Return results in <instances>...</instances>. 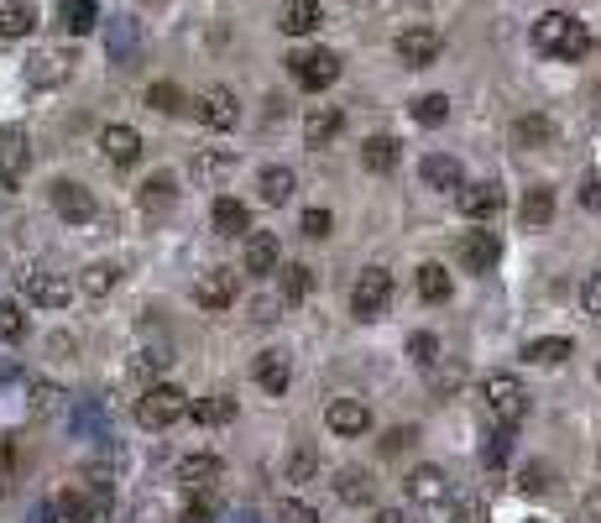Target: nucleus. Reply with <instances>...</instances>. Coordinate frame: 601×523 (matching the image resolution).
I'll list each match as a JSON object with an SVG mask.
<instances>
[{
  "label": "nucleus",
  "instance_id": "obj_1",
  "mask_svg": "<svg viewBox=\"0 0 601 523\" xmlns=\"http://www.w3.org/2000/svg\"><path fill=\"white\" fill-rule=\"evenodd\" d=\"M534 48L549 53V58L575 63V58L591 53V32H586V21H575L570 11H549V16L534 21Z\"/></svg>",
  "mask_w": 601,
  "mask_h": 523
},
{
  "label": "nucleus",
  "instance_id": "obj_2",
  "mask_svg": "<svg viewBox=\"0 0 601 523\" xmlns=\"http://www.w3.org/2000/svg\"><path fill=\"white\" fill-rule=\"evenodd\" d=\"M183 414H189V393L173 388V382H152V388L136 398V424H147V429H168Z\"/></svg>",
  "mask_w": 601,
  "mask_h": 523
},
{
  "label": "nucleus",
  "instance_id": "obj_3",
  "mask_svg": "<svg viewBox=\"0 0 601 523\" xmlns=\"http://www.w3.org/2000/svg\"><path fill=\"white\" fill-rule=\"evenodd\" d=\"M481 398H487V408L497 414V424H507V429H518V424L528 419V393H523V382L507 377V372H492L487 388H481Z\"/></svg>",
  "mask_w": 601,
  "mask_h": 523
},
{
  "label": "nucleus",
  "instance_id": "obj_4",
  "mask_svg": "<svg viewBox=\"0 0 601 523\" xmlns=\"http://www.w3.org/2000/svg\"><path fill=\"white\" fill-rule=\"evenodd\" d=\"M288 74H293L298 89H314V95H319V89H330L340 79V58L330 48H304V53L288 58Z\"/></svg>",
  "mask_w": 601,
  "mask_h": 523
},
{
  "label": "nucleus",
  "instance_id": "obj_5",
  "mask_svg": "<svg viewBox=\"0 0 601 523\" xmlns=\"http://www.w3.org/2000/svg\"><path fill=\"white\" fill-rule=\"evenodd\" d=\"M387 299H392V272L387 267H366L356 278V288H351V314L356 320H377V314L387 309Z\"/></svg>",
  "mask_w": 601,
  "mask_h": 523
},
{
  "label": "nucleus",
  "instance_id": "obj_6",
  "mask_svg": "<svg viewBox=\"0 0 601 523\" xmlns=\"http://www.w3.org/2000/svg\"><path fill=\"white\" fill-rule=\"evenodd\" d=\"M392 53H398V63H403V68H429V63H439L445 42H439V32H434V27H408V32H398Z\"/></svg>",
  "mask_w": 601,
  "mask_h": 523
},
{
  "label": "nucleus",
  "instance_id": "obj_7",
  "mask_svg": "<svg viewBox=\"0 0 601 523\" xmlns=\"http://www.w3.org/2000/svg\"><path fill=\"white\" fill-rule=\"evenodd\" d=\"M194 105V116L204 121V126H215V131H230L241 121V100H236V89H225V84H215V89H204L199 100H189Z\"/></svg>",
  "mask_w": 601,
  "mask_h": 523
},
{
  "label": "nucleus",
  "instance_id": "obj_8",
  "mask_svg": "<svg viewBox=\"0 0 601 523\" xmlns=\"http://www.w3.org/2000/svg\"><path fill=\"white\" fill-rule=\"evenodd\" d=\"M32 168V147L21 126H0V184H21Z\"/></svg>",
  "mask_w": 601,
  "mask_h": 523
},
{
  "label": "nucleus",
  "instance_id": "obj_9",
  "mask_svg": "<svg viewBox=\"0 0 601 523\" xmlns=\"http://www.w3.org/2000/svg\"><path fill=\"white\" fill-rule=\"evenodd\" d=\"M53 210L68 225H89V220H95V194H89L84 184H74V178H58V184H53Z\"/></svg>",
  "mask_w": 601,
  "mask_h": 523
},
{
  "label": "nucleus",
  "instance_id": "obj_10",
  "mask_svg": "<svg viewBox=\"0 0 601 523\" xmlns=\"http://www.w3.org/2000/svg\"><path fill=\"white\" fill-rule=\"evenodd\" d=\"M403 487H408V497H413V503H424V508L450 503V476L439 471V466H413Z\"/></svg>",
  "mask_w": 601,
  "mask_h": 523
},
{
  "label": "nucleus",
  "instance_id": "obj_11",
  "mask_svg": "<svg viewBox=\"0 0 601 523\" xmlns=\"http://www.w3.org/2000/svg\"><path fill=\"white\" fill-rule=\"evenodd\" d=\"M325 424L335 429V435L356 440V435H366V429H372V408H366L361 398H335V403L325 408Z\"/></svg>",
  "mask_w": 601,
  "mask_h": 523
},
{
  "label": "nucleus",
  "instance_id": "obj_12",
  "mask_svg": "<svg viewBox=\"0 0 601 523\" xmlns=\"http://www.w3.org/2000/svg\"><path fill=\"white\" fill-rule=\"evenodd\" d=\"M68 68H74V58H68V53L42 48V53L27 58V84H32V89H53V84L68 79Z\"/></svg>",
  "mask_w": 601,
  "mask_h": 523
},
{
  "label": "nucleus",
  "instance_id": "obj_13",
  "mask_svg": "<svg viewBox=\"0 0 601 523\" xmlns=\"http://www.w3.org/2000/svg\"><path fill=\"white\" fill-rule=\"evenodd\" d=\"M194 304L199 309H230L236 304V272H204V278L194 283Z\"/></svg>",
  "mask_w": 601,
  "mask_h": 523
},
{
  "label": "nucleus",
  "instance_id": "obj_14",
  "mask_svg": "<svg viewBox=\"0 0 601 523\" xmlns=\"http://www.w3.org/2000/svg\"><path fill=\"white\" fill-rule=\"evenodd\" d=\"M53 513H58L63 523H95V518L105 513V497H89V492H79V487H68V492L53 497Z\"/></svg>",
  "mask_w": 601,
  "mask_h": 523
},
{
  "label": "nucleus",
  "instance_id": "obj_15",
  "mask_svg": "<svg viewBox=\"0 0 601 523\" xmlns=\"http://www.w3.org/2000/svg\"><path fill=\"white\" fill-rule=\"evenodd\" d=\"M455 199H460V215H471V220H492L502 210V189L497 184H460Z\"/></svg>",
  "mask_w": 601,
  "mask_h": 523
},
{
  "label": "nucleus",
  "instance_id": "obj_16",
  "mask_svg": "<svg viewBox=\"0 0 601 523\" xmlns=\"http://www.w3.org/2000/svg\"><path fill=\"white\" fill-rule=\"evenodd\" d=\"M100 152L110 157L115 168H131L136 157H142V136H136L131 126H105L100 131Z\"/></svg>",
  "mask_w": 601,
  "mask_h": 523
},
{
  "label": "nucleus",
  "instance_id": "obj_17",
  "mask_svg": "<svg viewBox=\"0 0 601 523\" xmlns=\"http://www.w3.org/2000/svg\"><path fill=\"white\" fill-rule=\"evenodd\" d=\"M21 288H27V299L42 304V309H63L68 304V283L58 272H21Z\"/></svg>",
  "mask_w": 601,
  "mask_h": 523
},
{
  "label": "nucleus",
  "instance_id": "obj_18",
  "mask_svg": "<svg viewBox=\"0 0 601 523\" xmlns=\"http://www.w3.org/2000/svg\"><path fill=\"white\" fill-rule=\"evenodd\" d=\"M136 48H142V32H136V21L131 16H115L110 27H105V53H110V63H131L136 58Z\"/></svg>",
  "mask_w": 601,
  "mask_h": 523
},
{
  "label": "nucleus",
  "instance_id": "obj_19",
  "mask_svg": "<svg viewBox=\"0 0 601 523\" xmlns=\"http://www.w3.org/2000/svg\"><path fill=\"white\" fill-rule=\"evenodd\" d=\"M257 382H262V393L283 398V393H288V382H293V361H288V351H262V356H257Z\"/></svg>",
  "mask_w": 601,
  "mask_h": 523
},
{
  "label": "nucleus",
  "instance_id": "obj_20",
  "mask_svg": "<svg viewBox=\"0 0 601 523\" xmlns=\"http://www.w3.org/2000/svg\"><path fill=\"white\" fill-rule=\"evenodd\" d=\"M419 173H424V184H429V189H439V194L466 184V168H460L450 152H429L424 163H419Z\"/></svg>",
  "mask_w": 601,
  "mask_h": 523
},
{
  "label": "nucleus",
  "instance_id": "obj_21",
  "mask_svg": "<svg viewBox=\"0 0 601 523\" xmlns=\"http://www.w3.org/2000/svg\"><path fill=\"white\" fill-rule=\"evenodd\" d=\"M319 21H325L319 0H288L283 16H277V27H283L288 37H309V32H319Z\"/></svg>",
  "mask_w": 601,
  "mask_h": 523
},
{
  "label": "nucleus",
  "instance_id": "obj_22",
  "mask_svg": "<svg viewBox=\"0 0 601 523\" xmlns=\"http://www.w3.org/2000/svg\"><path fill=\"white\" fill-rule=\"evenodd\" d=\"M340 126H345V116L335 105H314L309 116H304V142L309 147H330L335 136H340Z\"/></svg>",
  "mask_w": 601,
  "mask_h": 523
},
{
  "label": "nucleus",
  "instance_id": "obj_23",
  "mask_svg": "<svg viewBox=\"0 0 601 523\" xmlns=\"http://www.w3.org/2000/svg\"><path fill=\"white\" fill-rule=\"evenodd\" d=\"M460 257H466V267H471V272H487V267H497V257H502V241H497V231H471L466 241H460Z\"/></svg>",
  "mask_w": 601,
  "mask_h": 523
},
{
  "label": "nucleus",
  "instance_id": "obj_24",
  "mask_svg": "<svg viewBox=\"0 0 601 523\" xmlns=\"http://www.w3.org/2000/svg\"><path fill=\"white\" fill-rule=\"evenodd\" d=\"M518 215H523L528 231L549 225V220H554V189H549V184H528V189H523V204H518Z\"/></svg>",
  "mask_w": 601,
  "mask_h": 523
},
{
  "label": "nucleus",
  "instance_id": "obj_25",
  "mask_svg": "<svg viewBox=\"0 0 601 523\" xmlns=\"http://www.w3.org/2000/svg\"><path fill=\"white\" fill-rule=\"evenodd\" d=\"M37 27V6L32 0H0V37L16 42V37H27Z\"/></svg>",
  "mask_w": 601,
  "mask_h": 523
},
{
  "label": "nucleus",
  "instance_id": "obj_26",
  "mask_svg": "<svg viewBox=\"0 0 601 523\" xmlns=\"http://www.w3.org/2000/svg\"><path fill=\"white\" fill-rule=\"evenodd\" d=\"M210 220H215V231H220V236H246V231H251V210H246L241 199H230V194L215 199Z\"/></svg>",
  "mask_w": 601,
  "mask_h": 523
},
{
  "label": "nucleus",
  "instance_id": "obj_27",
  "mask_svg": "<svg viewBox=\"0 0 601 523\" xmlns=\"http://www.w3.org/2000/svg\"><path fill=\"white\" fill-rule=\"evenodd\" d=\"M246 272H257V278L277 272V236L272 231H251L246 236Z\"/></svg>",
  "mask_w": 601,
  "mask_h": 523
},
{
  "label": "nucleus",
  "instance_id": "obj_28",
  "mask_svg": "<svg viewBox=\"0 0 601 523\" xmlns=\"http://www.w3.org/2000/svg\"><path fill=\"white\" fill-rule=\"evenodd\" d=\"M523 356L534 361V367H560V361L575 356V346L565 335H539V340H528V346H523Z\"/></svg>",
  "mask_w": 601,
  "mask_h": 523
},
{
  "label": "nucleus",
  "instance_id": "obj_29",
  "mask_svg": "<svg viewBox=\"0 0 601 523\" xmlns=\"http://www.w3.org/2000/svg\"><path fill=\"white\" fill-rule=\"evenodd\" d=\"M372 476L366 471H356V466H345V471H335V497L340 503H351V508H361V503H372Z\"/></svg>",
  "mask_w": 601,
  "mask_h": 523
},
{
  "label": "nucleus",
  "instance_id": "obj_30",
  "mask_svg": "<svg viewBox=\"0 0 601 523\" xmlns=\"http://www.w3.org/2000/svg\"><path fill=\"white\" fill-rule=\"evenodd\" d=\"M58 21H63V32L84 37V32H95L100 6H95V0H58Z\"/></svg>",
  "mask_w": 601,
  "mask_h": 523
},
{
  "label": "nucleus",
  "instance_id": "obj_31",
  "mask_svg": "<svg viewBox=\"0 0 601 523\" xmlns=\"http://www.w3.org/2000/svg\"><path fill=\"white\" fill-rule=\"evenodd\" d=\"M257 189H262V199H267V204H288V199H293V189H298V173L272 163V168H262Z\"/></svg>",
  "mask_w": 601,
  "mask_h": 523
},
{
  "label": "nucleus",
  "instance_id": "obj_32",
  "mask_svg": "<svg viewBox=\"0 0 601 523\" xmlns=\"http://www.w3.org/2000/svg\"><path fill=\"white\" fill-rule=\"evenodd\" d=\"M549 142H554V126L544 116H518L513 121V147L534 152V147H549Z\"/></svg>",
  "mask_w": 601,
  "mask_h": 523
},
{
  "label": "nucleus",
  "instance_id": "obj_33",
  "mask_svg": "<svg viewBox=\"0 0 601 523\" xmlns=\"http://www.w3.org/2000/svg\"><path fill=\"white\" fill-rule=\"evenodd\" d=\"M361 163L372 173H392V168H398V142H392V136H366V142H361Z\"/></svg>",
  "mask_w": 601,
  "mask_h": 523
},
{
  "label": "nucleus",
  "instance_id": "obj_34",
  "mask_svg": "<svg viewBox=\"0 0 601 523\" xmlns=\"http://www.w3.org/2000/svg\"><path fill=\"white\" fill-rule=\"evenodd\" d=\"M277 288H283L288 304H304L309 293H314V272H309L304 262H288L283 272H277Z\"/></svg>",
  "mask_w": 601,
  "mask_h": 523
},
{
  "label": "nucleus",
  "instance_id": "obj_35",
  "mask_svg": "<svg viewBox=\"0 0 601 523\" xmlns=\"http://www.w3.org/2000/svg\"><path fill=\"white\" fill-rule=\"evenodd\" d=\"M115 283H121V267H115V262H89L84 278H79V288L89 293V299H105Z\"/></svg>",
  "mask_w": 601,
  "mask_h": 523
},
{
  "label": "nucleus",
  "instance_id": "obj_36",
  "mask_svg": "<svg viewBox=\"0 0 601 523\" xmlns=\"http://www.w3.org/2000/svg\"><path fill=\"white\" fill-rule=\"evenodd\" d=\"M136 199H142V210H168V204L178 199V184H173V173H152Z\"/></svg>",
  "mask_w": 601,
  "mask_h": 523
},
{
  "label": "nucleus",
  "instance_id": "obj_37",
  "mask_svg": "<svg viewBox=\"0 0 601 523\" xmlns=\"http://www.w3.org/2000/svg\"><path fill=\"white\" fill-rule=\"evenodd\" d=\"M225 173H236V152H199L194 157V178H199V184H220Z\"/></svg>",
  "mask_w": 601,
  "mask_h": 523
},
{
  "label": "nucleus",
  "instance_id": "obj_38",
  "mask_svg": "<svg viewBox=\"0 0 601 523\" xmlns=\"http://www.w3.org/2000/svg\"><path fill=\"white\" fill-rule=\"evenodd\" d=\"M283 482H319V456L314 450H304V445L288 450L283 456Z\"/></svg>",
  "mask_w": 601,
  "mask_h": 523
},
{
  "label": "nucleus",
  "instance_id": "obj_39",
  "mask_svg": "<svg viewBox=\"0 0 601 523\" xmlns=\"http://www.w3.org/2000/svg\"><path fill=\"white\" fill-rule=\"evenodd\" d=\"M189 414H194L199 424H230V419H236V398H225V393L199 398V403H189Z\"/></svg>",
  "mask_w": 601,
  "mask_h": 523
},
{
  "label": "nucleus",
  "instance_id": "obj_40",
  "mask_svg": "<svg viewBox=\"0 0 601 523\" xmlns=\"http://www.w3.org/2000/svg\"><path fill=\"white\" fill-rule=\"evenodd\" d=\"M220 476V461L215 456H183L178 461V482H189V487H210Z\"/></svg>",
  "mask_w": 601,
  "mask_h": 523
},
{
  "label": "nucleus",
  "instance_id": "obj_41",
  "mask_svg": "<svg viewBox=\"0 0 601 523\" xmlns=\"http://www.w3.org/2000/svg\"><path fill=\"white\" fill-rule=\"evenodd\" d=\"M419 293H424L429 304H445L450 299V272L439 267V262H424L419 267Z\"/></svg>",
  "mask_w": 601,
  "mask_h": 523
},
{
  "label": "nucleus",
  "instance_id": "obj_42",
  "mask_svg": "<svg viewBox=\"0 0 601 523\" xmlns=\"http://www.w3.org/2000/svg\"><path fill=\"white\" fill-rule=\"evenodd\" d=\"M413 121L419 126H445L450 121V95H419L413 100Z\"/></svg>",
  "mask_w": 601,
  "mask_h": 523
},
{
  "label": "nucleus",
  "instance_id": "obj_43",
  "mask_svg": "<svg viewBox=\"0 0 601 523\" xmlns=\"http://www.w3.org/2000/svg\"><path fill=\"white\" fill-rule=\"evenodd\" d=\"M549 487H554V471H549L544 461H528V466L518 471V492H523V497H544Z\"/></svg>",
  "mask_w": 601,
  "mask_h": 523
},
{
  "label": "nucleus",
  "instance_id": "obj_44",
  "mask_svg": "<svg viewBox=\"0 0 601 523\" xmlns=\"http://www.w3.org/2000/svg\"><path fill=\"white\" fill-rule=\"evenodd\" d=\"M147 105H152V110H163V116H178V110H189V100H183V89H178V84H168V79L147 89Z\"/></svg>",
  "mask_w": 601,
  "mask_h": 523
},
{
  "label": "nucleus",
  "instance_id": "obj_45",
  "mask_svg": "<svg viewBox=\"0 0 601 523\" xmlns=\"http://www.w3.org/2000/svg\"><path fill=\"white\" fill-rule=\"evenodd\" d=\"M507 450H513V429L502 424V429H492V435L481 440V466H487V471L502 466V461H507Z\"/></svg>",
  "mask_w": 601,
  "mask_h": 523
},
{
  "label": "nucleus",
  "instance_id": "obj_46",
  "mask_svg": "<svg viewBox=\"0 0 601 523\" xmlns=\"http://www.w3.org/2000/svg\"><path fill=\"white\" fill-rule=\"evenodd\" d=\"M21 335H27V314L16 299H6L0 304V340H21Z\"/></svg>",
  "mask_w": 601,
  "mask_h": 523
},
{
  "label": "nucleus",
  "instance_id": "obj_47",
  "mask_svg": "<svg viewBox=\"0 0 601 523\" xmlns=\"http://www.w3.org/2000/svg\"><path fill=\"white\" fill-rule=\"evenodd\" d=\"M408 356H413V367H434V361H439V340L429 330H419L408 340Z\"/></svg>",
  "mask_w": 601,
  "mask_h": 523
},
{
  "label": "nucleus",
  "instance_id": "obj_48",
  "mask_svg": "<svg viewBox=\"0 0 601 523\" xmlns=\"http://www.w3.org/2000/svg\"><path fill=\"white\" fill-rule=\"evenodd\" d=\"M277 523H319V513L309 503H298V497H288V503H277Z\"/></svg>",
  "mask_w": 601,
  "mask_h": 523
},
{
  "label": "nucleus",
  "instance_id": "obj_49",
  "mask_svg": "<svg viewBox=\"0 0 601 523\" xmlns=\"http://www.w3.org/2000/svg\"><path fill=\"white\" fill-rule=\"evenodd\" d=\"M330 225H335V215L330 210H304V236H330Z\"/></svg>",
  "mask_w": 601,
  "mask_h": 523
},
{
  "label": "nucleus",
  "instance_id": "obj_50",
  "mask_svg": "<svg viewBox=\"0 0 601 523\" xmlns=\"http://www.w3.org/2000/svg\"><path fill=\"white\" fill-rule=\"evenodd\" d=\"M58 388H48V382H37V388H32V414H53V408H58Z\"/></svg>",
  "mask_w": 601,
  "mask_h": 523
},
{
  "label": "nucleus",
  "instance_id": "obj_51",
  "mask_svg": "<svg viewBox=\"0 0 601 523\" xmlns=\"http://www.w3.org/2000/svg\"><path fill=\"white\" fill-rule=\"evenodd\" d=\"M178 523H215V503H210V497H194V503L183 508Z\"/></svg>",
  "mask_w": 601,
  "mask_h": 523
},
{
  "label": "nucleus",
  "instance_id": "obj_52",
  "mask_svg": "<svg viewBox=\"0 0 601 523\" xmlns=\"http://www.w3.org/2000/svg\"><path fill=\"white\" fill-rule=\"evenodd\" d=\"M581 204H586V210H601V173L581 178Z\"/></svg>",
  "mask_w": 601,
  "mask_h": 523
},
{
  "label": "nucleus",
  "instance_id": "obj_53",
  "mask_svg": "<svg viewBox=\"0 0 601 523\" xmlns=\"http://www.w3.org/2000/svg\"><path fill=\"white\" fill-rule=\"evenodd\" d=\"M581 299H586V309H591L596 320H601V267H596L591 278H586V288H581Z\"/></svg>",
  "mask_w": 601,
  "mask_h": 523
},
{
  "label": "nucleus",
  "instance_id": "obj_54",
  "mask_svg": "<svg viewBox=\"0 0 601 523\" xmlns=\"http://www.w3.org/2000/svg\"><path fill=\"white\" fill-rule=\"evenodd\" d=\"M455 523H481V497H460V503H455Z\"/></svg>",
  "mask_w": 601,
  "mask_h": 523
},
{
  "label": "nucleus",
  "instance_id": "obj_55",
  "mask_svg": "<svg viewBox=\"0 0 601 523\" xmlns=\"http://www.w3.org/2000/svg\"><path fill=\"white\" fill-rule=\"evenodd\" d=\"M413 440H419L413 429H392V435L382 440V450H387V456H398V450H403V445H413Z\"/></svg>",
  "mask_w": 601,
  "mask_h": 523
},
{
  "label": "nucleus",
  "instance_id": "obj_56",
  "mask_svg": "<svg viewBox=\"0 0 601 523\" xmlns=\"http://www.w3.org/2000/svg\"><path fill=\"white\" fill-rule=\"evenodd\" d=\"M163 351H142V356H136V372H157V367H163Z\"/></svg>",
  "mask_w": 601,
  "mask_h": 523
},
{
  "label": "nucleus",
  "instance_id": "obj_57",
  "mask_svg": "<svg viewBox=\"0 0 601 523\" xmlns=\"http://www.w3.org/2000/svg\"><path fill=\"white\" fill-rule=\"evenodd\" d=\"M79 429H84V435H89V429H95V435H100L105 424H100V414H95V408H79Z\"/></svg>",
  "mask_w": 601,
  "mask_h": 523
},
{
  "label": "nucleus",
  "instance_id": "obj_58",
  "mask_svg": "<svg viewBox=\"0 0 601 523\" xmlns=\"http://www.w3.org/2000/svg\"><path fill=\"white\" fill-rule=\"evenodd\" d=\"M586 518H591V523H601V482H596V487H591V497H586Z\"/></svg>",
  "mask_w": 601,
  "mask_h": 523
},
{
  "label": "nucleus",
  "instance_id": "obj_59",
  "mask_svg": "<svg viewBox=\"0 0 601 523\" xmlns=\"http://www.w3.org/2000/svg\"><path fill=\"white\" fill-rule=\"evenodd\" d=\"M372 523H413V518H408V513H377Z\"/></svg>",
  "mask_w": 601,
  "mask_h": 523
},
{
  "label": "nucleus",
  "instance_id": "obj_60",
  "mask_svg": "<svg viewBox=\"0 0 601 523\" xmlns=\"http://www.w3.org/2000/svg\"><path fill=\"white\" fill-rule=\"evenodd\" d=\"M6 377H16V361H6V356H0V382H6Z\"/></svg>",
  "mask_w": 601,
  "mask_h": 523
},
{
  "label": "nucleus",
  "instance_id": "obj_61",
  "mask_svg": "<svg viewBox=\"0 0 601 523\" xmlns=\"http://www.w3.org/2000/svg\"><path fill=\"white\" fill-rule=\"evenodd\" d=\"M230 523H257V513H236V518H230Z\"/></svg>",
  "mask_w": 601,
  "mask_h": 523
},
{
  "label": "nucleus",
  "instance_id": "obj_62",
  "mask_svg": "<svg viewBox=\"0 0 601 523\" xmlns=\"http://www.w3.org/2000/svg\"><path fill=\"white\" fill-rule=\"evenodd\" d=\"M528 523H544V518H528Z\"/></svg>",
  "mask_w": 601,
  "mask_h": 523
}]
</instances>
